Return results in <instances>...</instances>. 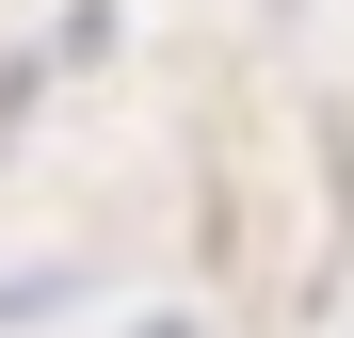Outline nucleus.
Returning <instances> with one entry per match:
<instances>
[{
  "label": "nucleus",
  "instance_id": "1",
  "mask_svg": "<svg viewBox=\"0 0 354 338\" xmlns=\"http://www.w3.org/2000/svg\"><path fill=\"white\" fill-rule=\"evenodd\" d=\"M97 48H113V0H81V17H48V32L17 48V65H0V145H17V129H32V97L65 81V65H97Z\"/></svg>",
  "mask_w": 354,
  "mask_h": 338
},
{
  "label": "nucleus",
  "instance_id": "2",
  "mask_svg": "<svg viewBox=\"0 0 354 338\" xmlns=\"http://www.w3.org/2000/svg\"><path fill=\"white\" fill-rule=\"evenodd\" d=\"M145 338H194V322H145Z\"/></svg>",
  "mask_w": 354,
  "mask_h": 338
}]
</instances>
